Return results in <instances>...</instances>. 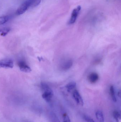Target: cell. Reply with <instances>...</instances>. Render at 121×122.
I'll list each match as a JSON object with an SVG mask.
<instances>
[{
	"label": "cell",
	"mask_w": 121,
	"mask_h": 122,
	"mask_svg": "<svg viewBox=\"0 0 121 122\" xmlns=\"http://www.w3.org/2000/svg\"><path fill=\"white\" fill-rule=\"evenodd\" d=\"M40 86L41 90L43 92L42 95L43 98L47 102H50L53 97V93L52 90L45 82H41Z\"/></svg>",
	"instance_id": "1"
},
{
	"label": "cell",
	"mask_w": 121,
	"mask_h": 122,
	"mask_svg": "<svg viewBox=\"0 0 121 122\" xmlns=\"http://www.w3.org/2000/svg\"><path fill=\"white\" fill-rule=\"evenodd\" d=\"M63 122H71L69 116L67 113H65L63 115Z\"/></svg>",
	"instance_id": "16"
},
{
	"label": "cell",
	"mask_w": 121,
	"mask_h": 122,
	"mask_svg": "<svg viewBox=\"0 0 121 122\" xmlns=\"http://www.w3.org/2000/svg\"><path fill=\"white\" fill-rule=\"evenodd\" d=\"M10 30V28L8 27L1 29H0V35L2 36H5L9 33Z\"/></svg>",
	"instance_id": "12"
},
{
	"label": "cell",
	"mask_w": 121,
	"mask_h": 122,
	"mask_svg": "<svg viewBox=\"0 0 121 122\" xmlns=\"http://www.w3.org/2000/svg\"><path fill=\"white\" fill-rule=\"evenodd\" d=\"M10 17L8 15L0 16V25L4 24L9 20Z\"/></svg>",
	"instance_id": "14"
},
{
	"label": "cell",
	"mask_w": 121,
	"mask_h": 122,
	"mask_svg": "<svg viewBox=\"0 0 121 122\" xmlns=\"http://www.w3.org/2000/svg\"><path fill=\"white\" fill-rule=\"evenodd\" d=\"M83 117H84V119L87 122H95L93 119L87 115H84Z\"/></svg>",
	"instance_id": "18"
},
{
	"label": "cell",
	"mask_w": 121,
	"mask_h": 122,
	"mask_svg": "<svg viewBox=\"0 0 121 122\" xmlns=\"http://www.w3.org/2000/svg\"><path fill=\"white\" fill-rule=\"evenodd\" d=\"M31 6L36 7L40 3L41 0H31Z\"/></svg>",
	"instance_id": "15"
},
{
	"label": "cell",
	"mask_w": 121,
	"mask_h": 122,
	"mask_svg": "<svg viewBox=\"0 0 121 122\" xmlns=\"http://www.w3.org/2000/svg\"><path fill=\"white\" fill-rule=\"evenodd\" d=\"M110 92L112 100L114 102H117L116 97V95H115L114 87L113 86H111V87H110Z\"/></svg>",
	"instance_id": "13"
},
{
	"label": "cell",
	"mask_w": 121,
	"mask_h": 122,
	"mask_svg": "<svg viewBox=\"0 0 121 122\" xmlns=\"http://www.w3.org/2000/svg\"><path fill=\"white\" fill-rule=\"evenodd\" d=\"M73 62L71 60H68L63 63L61 68L63 70H67L69 69L72 66Z\"/></svg>",
	"instance_id": "8"
},
{
	"label": "cell",
	"mask_w": 121,
	"mask_h": 122,
	"mask_svg": "<svg viewBox=\"0 0 121 122\" xmlns=\"http://www.w3.org/2000/svg\"><path fill=\"white\" fill-rule=\"evenodd\" d=\"M51 117L53 122H60L58 117L54 114H52Z\"/></svg>",
	"instance_id": "17"
},
{
	"label": "cell",
	"mask_w": 121,
	"mask_h": 122,
	"mask_svg": "<svg viewBox=\"0 0 121 122\" xmlns=\"http://www.w3.org/2000/svg\"><path fill=\"white\" fill-rule=\"evenodd\" d=\"M81 9V7L79 5L73 9L71 14V17L68 22L69 24H73L75 23Z\"/></svg>",
	"instance_id": "3"
},
{
	"label": "cell",
	"mask_w": 121,
	"mask_h": 122,
	"mask_svg": "<svg viewBox=\"0 0 121 122\" xmlns=\"http://www.w3.org/2000/svg\"><path fill=\"white\" fill-rule=\"evenodd\" d=\"M88 80L91 83H96L99 79V75L96 72H92L88 76Z\"/></svg>",
	"instance_id": "7"
},
{
	"label": "cell",
	"mask_w": 121,
	"mask_h": 122,
	"mask_svg": "<svg viewBox=\"0 0 121 122\" xmlns=\"http://www.w3.org/2000/svg\"><path fill=\"white\" fill-rule=\"evenodd\" d=\"M96 117L99 122H104V117L103 112L101 111H98L96 113Z\"/></svg>",
	"instance_id": "10"
},
{
	"label": "cell",
	"mask_w": 121,
	"mask_h": 122,
	"mask_svg": "<svg viewBox=\"0 0 121 122\" xmlns=\"http://www.w3.org/2000/svg\"><path fill=\"white\" fill-rule=\"evenodd\" d=\"M76 87V84L74 82H71L67 85L66 88L68 92H70L74 89Z\"/></svg>",
	"instance_id": "9"
},
{
	"label": "cell",
	"mask_w": 121,
	"mask_h": 122,
	"mask_svg": "<svg viewBox=\"0 0 121 122\" xmlns=\"http://www.w3.org/2000/svg\"><path fill=\"white\" fill-rule=\"evenodd\" d=\"M31 0H27L22 3L16 10V15H19L24 13L31 6Z\"/></svg>",
	"instance_id": "2"
},
{
	"label": "cell",
	"mask_w": 121,
	"mask_h": 122,
	"mask_svg": "<svg viewBox=\"0 0 121 122\" xmlns=\"http://www.w3.org/2000/svg\"><path fill=\"white\" fill-rule=\"evenodd\" d=\"M13 66V61L10 59H4L0 61V68H12Z\"/></svg>",
	"instance_id": "4"
},
{
	"label": "cell",
	"mask_w": 121,
	"mask_h": 122,
	"mask_svg": "<svg viewBox=\"0 0 121 122\" xmlns=\"http://www.w3.org/2000/svg\"><path fill=\"white\" fill-rule=\"evenodd\" d=\"M18 64L21 71L25 72H29L31 71V69L26 64L25 61H18Z\"/></svg>",
	"instance_id": "5"
},
{
	"label": "cell",
	"mask_w": 121,
	"mask_h": 122,
	"mask_svg": "<svg viewBox=\"0 0 121 122\" xmlns=\"http://www.w3.org/2000/svg\"><path fill=\"white\" fill-rule=\"evenodd\" d=\"M113 117L116 122H119L121 119V113L117 110H114L113 113Z\"/></svg>",
	"instance_id": "11"
},
{
	"label": "cell",
	"mask_w": 121,
	"mask_h": 122,
	"mask_svg": "<svg viewBox=\"0 0 121 122\" xmlns=\"http://www.w3.org/2000/svg\"><path fill=\"white\" fill-rule=\"evenodd\" d=\"M73 97L77 104L81 106L84 105V101L79 92L77 90H75L73 92Z\"/></svg>",
	"instance_id": "6"
}]
</instances>
